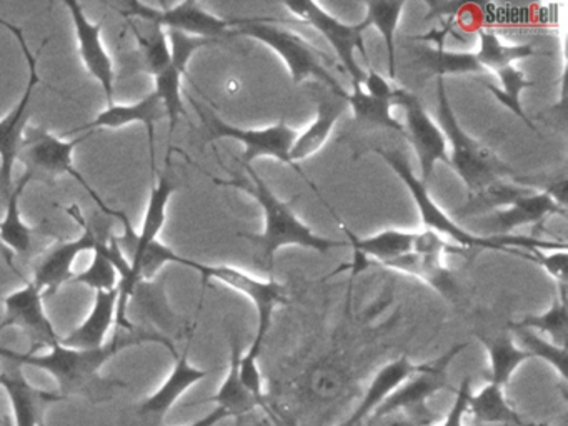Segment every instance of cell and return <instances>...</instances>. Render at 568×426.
Listing matches in <instances>:
<instances>
[{
	"mask_svg": "<svg viewBox=\"0 0 568 426\" xmlns=\"http://www.w3.org/2000/svg\"><path fill=\"white\" fill-rule=\"evenodd\" d=\"M0 386L8 393L16 426H44L45 409L64 399L58 392L32 385L22 373H0Z\"/></svg>",
	"mask_w": 568,
	"mask_h": 426,
	"instance_id": "23",
	"label": "cell"
},
{
	"mask_svg": "<svg viewBox=\"0 0 568 426\" xmlns=\"http://www.w3.org/2000/svg\"><path fill=\"white\" fill-rule=\"evenodd\" d=\"M65 212L78 220L84 226L81 235L74 240H62L52 245L34 266V276L31 282L44 293V296L54 295L64 283L74 278V265L79 255L85 252H94L99 243L94 226L89 225L82 216L79 206H68Z\"/></svg>",
	"mask_w": 568,
	"mask_h": 426,
	"instance_id": "12",
	"label": "cell"
},
{
	"mask_svg": "<svg viewBox=\"0 0 568 426\" xmlns=\"http://www.w3.org/2000/svg\"><path fill=\"white\" fill-rule=\"evenodd\" d=\"M550 215H567V206L560 205L547 192H530L515 199L510 205L488 216L487 223L494 230V235H510L515 229L525 225H538Z\"/></svg>",
	"mask_w": 568,
	"mask_h": 426,
	"instance_id": "21",
	"label": "cell"
},
{
	"mask_svg": "<svg viewBox=\"0 0 568 426\" xmlns=\"http://www.w3.org/2000/svg\"><path fill=\"white\" fill-rule=\"evenodd\" d=\"M478 339L487 349L488 362H490L488 383H494V385L501 386V388L508 385L511 375L525 362L534 359L527 349L517 345L511 333H501V335L495 336L478 335Z\"/></svg>",
	"mask_w": 568,
	"mask_h": 426,
	"instance_id": "28",
	"label": "cell"
},
{
	"mask_svg": "<svg viewBox=\"0 0 568 426\" xmlns=\"http://www.w3.org/2000/svg\"><path fill=\"white\" fill-rule=\"evenodd\" d=\"M251 185L241 183L251 195L255 196L258 205L264 210L265 225L262 233H239V236L247 240L254 246V263L258 270L271 275L274 272L275 255L282 246H304L315 252H328L332 248L347 246V242L324 239L315 235L292 210L291 203L278 199L261 175L245 165Z\"/></svg>",
	"mask_w": 568,
	"mask_h": 426,
	"instance_id": "2",
	"label": "cell"
},
{
	"mask_svg": "<svg viewBox=\"0 0 568 426\" xmlns=\"http://www.w3.org/2000/svg\"><path fill=\"white\" fill-rule=\"evenodd\" d=\"M72 282L89 286L94 292H111V290L119 288L121 276L109 256L105 240L99 239L91 265L84 272L75 273Z\"/></svg>",
	"mask_w": 568,
	"mask_h": 426,
	"instance_id": "37",
	"label": "cell"
},
{
	"mask_svg": "<svg viewBox=\"0 0 568 426\" xmlns=\"http://www.w3.org/2000/svg\"><path fill=\"white\" fill-rule=\"evenodd\" d=\"M345 102L354 110L355 120L361 123H368V125L384 126V129L394 130L400 135L407 136L405 133L404 123L398 122L392 115V102L387 100L375 99L368 95L362 87H354L352 93H347Z\"/></svg>",
	"mask_w": 568,
	"mask_h": 426,
	"instance_id": "36",
	"label": "cell"
},
{
	"mask_svg": "<svg viewBox=\"0 0 568 426\" xmlns=\"http://www.w3.org/2000/svg\"><path fill=\"white\" fill-rule=\"evenodd\" d=\"M0 26L6 27L16 37L29 67L28 83H26L21 99L0 119V192H2V195L8 196L12 192V186H14L12 173H14V165L18 162L22 142H24L26 130H28L32 97H34L39 83H41L38 53L42 52L48 42L39 49L38 53H34L29 49L28 40H26L24 33H22L19 27L2 19H0Z\"/></svg>",
	"mask_w": 568,
	"mask_h": 426,
	"instance_id": "7",
	"label": "cell"
},
{
	"mask_svg": "<svg viewBox=\"0 0 568 426\" xmlns=\"http://www.w3.org/2000/svg\"><path fill=\"white\" fill-rule=\"evenodd\" d=\"M239 373H241V379L245 388H247L255 398L264 402V382H262V373L261 368H258V358L248 355V353L242 355Z\"/></svg>",
	"mask_w": 568,
	"mask_h": 426,
	"instance_id": "43",
	"label": "cell"
},
{
	"mask_svg": "<svg viewBox=\"0 0 568 426\" xmlns=\"http://www.w3.org/2000/svg\"><path fill=\"white\" fill-rule=\"evenodd\" d=\"M415 235H417V232L388 229L371 236V239L358 240L348 232L355 250L372 256L384 266L390 263L392 260L398 258L405 253H410L414 248Z\"/></svg>",
	"mask_w": 568,
	"mask_h": 426,
	"instance_id": "35",
	"label": "cell"
},
{
	"mask_svg": "<svg viewBox=\"0 0 568 426\" xmlns=\"http://www.w3.org/2000/svg\"><path fill=\"white\" fill-rule=\"evenodd\" d=\"M78 39L79 55L92 79L98 80L109 105L114 103V62L102 40V22H92L79 2H64Z\"/></svg>",
	"mask_w": 568,
	"mask_h": 426,
	"instance_id": "18",
	"label": "cell"
},
{
	"mask_svg": "<svg viewBox=\"0 0 568 426\" xmlns=\"http://www.w3.org/2000/svg\"><path fill=\"white\" fill-rule=\"evenodd\" d=\"M477 33L480 45H478L475 57L484 67L485 72H498L505 67L514 65L517 60L538 55L537 49L531 43L507 45L491 29H480L477 30Z\"/></svg>",
	"mask_w": 568,
	"mask_h": 426,
	"instance_id": "32",
	"label": "cell"
},
{
	"mask_svg": "<svg viewBox=\"0 0 568 426\" xmlns=\"http://www.w3.org/2000/svg\"><path fill=\"white\" fill-rule=\"evenodd\" d=\"M31 173L24 172L19 182L12 186V192L6 199L4 219L0 220V246L26 255L31 252L32 246V229L24 222L21 213V196L26 186L31 182Z\"/></svg>",
	"mask_w": 568,
	"mask_h": 426,
	"instance_id": "31",
	"label": "cell"
},
{
	"mask_svg": "<svg viewBox=\"0 0 568 426\" xmlns=\"http://www.w3.org/2000/svg\"><path fill=\"white\" fill-rule=\"evenodd\" d=\"M525 426H551V425H548V423H531V422H527V425Z\"/></svg>",
	"mask_w": 568,
	"mask_h": 426,
	"instance_id": "46",
	"label": "cell"
},
{
	"mask_svg": "<svg viewBox=\"0 0 568 426\" xmlns=\"http://www.w3.org/2000/svg\"><path fill=\"white\" fill-rule=\"evenodd\" d=\"M405 2L402 0H372L367 2L368 27H375L381 33L387 49L388 82L395 83L397 77V60H395V32L404 12Z\"/></svg>",
	"mask_w": 568,
	"mask_h": 426,
	"instance_id": "33",
	"label": "cell"
},
{
	"mask_svg": "<svg viewBox=\"0 0 568 426\" xmlns=\"http://www.w3.org/2000/svg\"><path fill=\"white\" fill-rule=\"evenodd\" d=\"M189 346H191V343H187L181 355L178 353V356H174V368L169 373L165 382L151 396L142 399L135 406V423H139V425H164L165 416L174 408L175 403L181 399V396L189 388H192L195 383L202 382V379L211 375L209 369L192 365L191 359H189Z\"/></svg>",
	"mask_w": 568,
	"mask_h": 426,
	"instance_id": "17",
	"label": "cell"
},
{
	"mask_svg": "<svg viewBox=\"0 0 568 426\" xmlns=\"http://www.w3.org/2000/svg\"><path fill=\"white\" fill-rule=\"evenodd\" d=\"M471 392H474V388H471V378L470 376H465V378L462 379L460 386H458L450 412L440 419L438 426H465L468 396H470Z\"/></svg>",
	"mask_w": 568,
	"mask_h": 426,
	"instance_id": "42",
	"label": "cell"
},
{
	"mask_svg": "<svg viewBox=\"0 0 568 426\" xmlns=\"http://www.w3.org/2000/svg\"><path fill=\"white\" fill-rule=\"evenodd\" d=\"M415 69L424 72L425 77L445 79L447 75L460 73H484V67L478 63L471 52H452L445 47H418L415 50Z\"/></svg>",
	"mask_w": 568,
	"mask_h": 426,
	"instance_id": "29",
	"label": "cell"
},
{
	"mask_svg": "<svg viewBox=\"0 0 568 426\" xmlns=\"http://www.w3.org/2000/svg\"><path fill=\"white\" fill-rule=\"evenodd\" d=\"M165 110L161 100L154 92L142 97L138 102L132 103H112L108 109L102 110L94 120L79 126L74 132H91L94 130L108 129L118 130L122 126L132 125V123H141L148 130L149 150H151L152 172L155 173V125L159 120L164 119Z\"/></svg>",
	"mask_w": 568,
	"mask_h": 426,
	"instance_id": "20",
	"label": "cell"
},
{
	"mask_svg": "<svg viewBox=\"0 0 568 426\" xmlns=\"http://www.w3.org/2000/svg\"><path fill=\"white\" fill-rule=\"evenodd\" d=\"M467 348V343H455L454 346L447 349L444 355L438 356L437 359L424 363V368L420 372L412 375L410 378L405 379L384 403L381 408L371 416L368 423H375L384 416L392 415V413L404 412V409L418 408V406L428 405V399L432 396L440 393L442 389H447L450 386L448 379V366L450 363Z\"/></svg>",
	"mask_w": 568,
	"mask_h": 426,
	"instance_id": "13",
	"label": "cell"
},
{
	"mask_svg": "<svg viewBox=\"0 0 568 426\" xmlns=\"http://www.w3.org/2000/svg\"><path fill=\"white\" fill-rule=\"evenodd\" d=\"M231 36L252 37V39L271 47L284 60L294 83H301L308 77H315V79L322 80L334 95L342 97V99L347 97L341 80H337V77L325 67L324 62H328V59L324 52L298 37L297 33L278 27L275 20L234 19V29H232Z\"/></svg>",
	"mask_w": 568,
	"mask_h": 426,
	"instance_id": "4",
	"label": "cell"
},
{
	"mask_svg": "<svg viewBox=\"0 0 568 426\" xmlns=\"http://www.w3.org/2000/svg\"><path fill=\"white\" fill-rule=\"evenodd\" d=\"M0 425H2V418H0Z\"/></svg>",
	"mask_w": 568,
	"mask_h": 426,
	"instance_id": "47",
	"label": "cell"
},
{
	"mask_svg": "<svg viewBox=\"0 0 568 426\" xmlns=\"http://www.w3.org/2000/svg\"><path fill=\"white\" fill-rule=\"evenodd\" d=\"M124 16L139 19L144 23H154L162 29L174 30L185 36L217 42L222 37L231 36L234 20L224 19L209 12L202 3L185 0L179 3H162L161 7L142 2H125L121 7Z\"/></svg>",
	"mask_w": 568,
	"mask_h": 426,
	"instance_id": "9",
	"label": "cell"
},
{
	"mask_svg": "<svg viewBox=\"0 0 568 426\" xmlns=\"http://www.w3.org/2000/svg\"><path fill=\"white\" fill-rule=\"evenodd\" d=\"M368 70L365 72L364 82H362V89L368 93V95L375 97V99L387 100V102H394L395 83L388 82L387 79L381 75L374 67L367 65ZM394 105V103H392Z\"/></svg>",
	"mask_w": 568,
	"mask_h": 426,
	"instance_id": "44",
	"label": "cell"
},
{
	"mask_svg": "<svg viewBox=\"0 0 568 426\" xmlns=\"http://www.w3.org/2000/svg\"><path fill=\"white\" fill-rule=\"evenodd\" d=\"M541 246H531V248L524 250V253L517 255L525 256L527 260L540 265L551 278L557 280L558 286L567 285V248L560 252L547 253Z\"/></svg>",
	"mask_w": 568,
	"mask_h": 426,
	"instance_id": "40",
	"label": "cell"
},
{
	"mask_svg": "<svg viewBox=\"0 0 568 426\" xmlns=\"http://www.w3.org/2000/svg\"><path fill=\"white\" fill-rule=\"evenodd\" d=\"M495 73H497L500 87L487 85V89L497 97L501 105L507 106L511 113H515V116L524 120V123H527L530 129L535 130L534 123L530 122L527 113H525L520 100L521 92H524L525 89L534 87V82L525 79L524 72L514 65L505 67V69L498 70V72Z\"/></svg>",
	"mask_w": 568,
	"mask_h": 426,
	"instance_id": "38",
	"label": "cell"
},
{
	"mask_svg": "<svg viewBox=\"0 0 568 426\" xmlns=\"http://www.w3.org/2000/svg\"><path fill=\"white\" fill-rule=\"evenodd\" d=\"M345 99L342 97L334 95H318L317 99V115H315L314 122L297 135L294 145L291 149L292 163L304 162L308 156L317 153L322 146L327 142L328 136L334 132L335 125H337L338 119L344 115L345 112Z\"/></svg>",
	"mask_w": 568,
	"mask_h": 426,
	"instance_id": "25",
	"label": "cell"
},
{
	"mask_svg": "<svg viewBox=\"0 0 568 426\" xmlns=\"http://www.w3.org/2000/svg\"><path fill=\"white\" fill-rule=\"evenodd\" d=\"M6 426H9L8 423H6Z\"/></svg>",
	"mask_w": 568,
	"mask_h": 426,
	"instance_id": "48",
	"label": "cell"
},
{
	"mask_svg": "<svg viewBox=\"0 0 568 426\" xmlns=\"http://www.w3.org/2000/svg\"><path fill=\"white\" fill-rule=\"evenodd\" d=\"M195 106L204 119L212 140L234 139L245 146L244 155H242L245 165L254 162L258 156H274L285 165L295 166L291 160V149L298 133L288 126L284 119L278 120L274 125L265 126V129H242V126L224 122L221 116L214 115L212 112H205L199 105Z\"/></svg>",
	"mask_w": 568,
	"mask_h": 426,
	"instance_id": "11",
	"label": "cell"
},
{
	"mask_svg": "<svg viewBox=\"0 0 568 426\" xmlns=\"http://www.w3.org/2000/svg\"><path fill=\"white\" fill-rule=\"evenodd\" d=\"M227 418H231V416H229V413H225L224 409L217 408V406H215V408L212 409L211 413H207V415L202 416V418H199L197 422H194L192 423V425L189 426H215Z\"/></svg>",
	"mask_w": 568,
	"mask_h": 426,
	"instance_id": "45",
	"label": "cell"
},
{
	"mask_svg": "<svg viewBox=\"0 0 568 426\" xmlns=\"http://www.w3.org/2000/svg\"><path fill=\"white\" fill-rule=\"evenodd\" d=\"M131 305H134L135 312L144 322L158 328L159 335L172 339V333L178 332V315L169 303L162 280L139 282L132 292L131 302H129V306Z\"/></svg>",
	"mask_w": 568,
	"mask_h": 426,
	"instance_id": "27",
	"label": "cell"
},
{
	"mask_svg": "<svg viewBox=\"0 0 568 426\" xmlns=\"http://www.w3.org/2000/svg\"><path fill=\"white\" fill-rule=\"evenodd\" d=\"M119 288L111 292H95L94 305L88 318L75 326L61 343L71 348H101L108 339L109 329L118 320Z\"/></svg>",
	"mask_w": 568,
	"mask_h": 426,
	"instance_id": "24",
	"label": "cell"
},
{
	"mask_svg": "<svg viewBox=\"0 0 568 426\" xmlns=\"http://www.w3.org/2000/svg\"><path fill=\"white\" fill-rule=\"evenodd\" d=\"M229 345H231V359H229L227 376H225L222 385L211 398L204 399L202 403H214L217 408L229 413L231 418L247 415L254 412L258 406L264 405L262 399L255 398L241 379L239 365H241L242 346L237 335L231 333L229 336Z\"/></svg>",
	"mask_w": 568,
	"mask_h": 426,
	"instance_id": "26",
	"label": "cell"
},
{
	"mask_svg": "<svg viewBox=\"0 0 568 426\" xmlns=\"http://www.w3.org/2000/svg\"><path fill=\"white\" fill-rule=\"evenodd\" d=\"M394 105L404 106L405 133L408 142L414 145L420 162L422 182L427 183L434 173L437 162L448 163V143L442 132L440 125L432 120L415 93L397 87L395 90Z\"/></svg>",
	"mask_w": 568,
	"mask_h": 426,
	"instance_id": "14",
	"label": "cell"
},
{
	"mask_svg": "<svg viewBox=\"0 0 568 426\" xmlns=\"http://www.w3.org/2000/svg\"><path fill=\"white\" fill-rule=\"evenodd\" d=\"M189 268L197 270L205 282L215 280V282L224 283V285L231 286L232 290L242 293L245 298L254 303L255 312H257V329H255L254 342L248 346L247 353L255 356V358H261L262 345H264L265 336L271 329L275 310L288 303L285 286L275 278H255V276L248 275L244 270L235 268V266L204 265V263L192 260Z\"/></svg>",
	"mask_w": 568,
	"mask_h": 426,
	"instance_id": "8",
	"label": "cell"
},
{
	"mask_svg": "<svg viewBox=\"0 0 568 426\" xmlns=\"http://www.w3.org/2000/svg\"><path fill=\"white\" fill-rule=\"evenodd\" d=\"M460 252L462 248H452L447 242L432 230L417 232L414 240L415 265L412 276L424 280L425 283L437 290L448 302H457L462 290L454 273L442 262L444 252Z\"/></svg>",
	"mask_w": 568,
	"mask_h": 426,
	"instance_id": "19",
	"label": "cell"
},
{
	"mask_svg": "<svg viewBox=\"0 0 568 426\" xmlns=\"http://www.w3.org/2000/svg\"><path fill=\"white\" fill-rule=\"evenodd\" d=\"M467 415L474 416L475 422L485 423V425H527L520 413L505 398L504 388L494 385V383H487L477 393H470Z\"/></svg>",
	"mask_w": 568,
	"mask_h": 426,
	"instance_id": "30",
	"label": "cell"
},
{
	"mask_svg": "<svg viewBox=\"0 0 568 426\" xmlns=\"http://www.w3.org/2000/svg\"><path fill=\"white\" fill-rule=\"evenodd\" d=\"M285 9L291 10L302 22L308 23L315 30L322 33L331 43L334 52L337 53L342 65L351 75L354 87H362L365 79V72L355 59V52H361L367 60V49H365L364 32L368 29L367 20L348 26L341 22L331 13L325 12L317 2H307V0H298V2L284 3Z\"/></svg>",
	"mask_w": 568,
	"mask_h": 426,
	"instance_id": "10",
	"label": "cell"
},
{
	"mask_svg": "<svg viewBox=\"0 0 568 426\" xmlns=\"http://www.w3.org/2000/svg\"><path fill=\"white\" fill-rule=\"evenodd\" d=\"M92 133L88 132L84 136H78L74 140L59 139L54 133L42 126H28L26 130L24 142H22L21 152H19V162L24 163L26 172L31 173L32 180L36 176H59L69 175L84 186L85 192L94 199L99 209L108 215L118 219L119 210L111 209L99 193L89 185L88 180L74 166V152L78 145L88 140Z\"/></svg>",
	"mask_w": 568,
	"mask_h": 426,
	"instance_id": "6",
	"label": "cell"
},
{
	"mask_svg": "<svg viewBox=\"0 0 568 426\" xmlns=\"http://www.w3.org/2000/svg\"><path fill=\"white\" fill-rule=\"evenodd\" d=\"M44 293L32 282H26L21 288L4 296V316L0 322V329H22L32 345L31 353L41 348H52L61 343V336L55 332L44 310Z\"/></svg>",
	"mask_w": 568,
	"mask_h": 426,
	"instance_id": "15",
	"label": "cell"
},
{
	"mask_svg": "<svg viewBox=\"0 0 568 426\" xmlns=\"http://www.w3.org/2000/svg\"><path fill=\"white\" fill-rule=\"evenodd\" d=\"M511 332L520 339L521 348L530 353L531 358L544 359L560 376L561 382L567 383V346H558L550 339L544 338L538 333L525 328H511Z\"/></svg>",
	"mask_w": 568,
	"mask_h": 426,
	"instance_id": "39",
	"label": "cell"
},
{
	"mask_svg": "<svg viewBox=\"0 0 568 426\" xmlns=\"http://www.w3.org/2000/svg\"><path fill=\"white\" fill-rule=\"evenodd\" d=\"M144 343H161L172 355L178 356L172 339L145 329H132L125 335L118 333L101 348H71L58 343L45 353H21L0 346V356L18 365L44 369L54 376L59 386L58 393L64 399L69 396H79L91 403H104L111 402L115 389L125 386L121 379L105 378L101 375L105 363L122 349L141 346Z\"/></svg>",
	"mask_w": 568,
	"mask_h": 426,
	"instance_id": "1",
	"label": "cell"
},
{
	"mask_svg": "<svg viewBox=\"0 0 568 426\" xmlns=\"http://www.w3.org/2000/svg\"><path fill=\"white\" fill-rule=\"evenodd\" d=\"M510 328H525L535 333H544L548 336L547 339H550L555 345L567 346V285L558 286V296L551 302L547 312L525 316L520 322L511 323Z\"/></svg>",
	"mask_w": 568,
	"mask_h": 426,
	"instance_id": "34",
	"label": "cell"
},
{
	"mask_svg": "<svg viewBox=\"0 0 568 426\" xmlns=\"http://www.w3.org/2000/svg\"><path fill=\"white\" fill-rule=\"evenodd\" d=\"M442 416L430 406H418V408L404 409V412L392 413L372 423V426H434L440 422Z\"/></svg>",
	"mask_w": 568,
	"mask_h": 426,
	"instance_id": "41",
	"label": "cell"
},
{
	"mask_svg": "<svg viewBox=\"0 0 568 426\" xmlns=\"http://www.w3.org/2000/svg\"><path fill=\"white\" fill-rule=\"evenodd\" d=\"M169 45H171L172 63L154 77V90L165 110L169 120V132L174 133L179 120L185 115L184 100H182V77L187 72L192 55L202 47L211 45L212 40L185 36V33L168 30Z\"/></svg>",
	"mask_w": 568,
	"mask_h": 426,
	"instance_id": "16",
	"label": "cell"
},
{
	"mask_svg": "<svg viewBox=\"0 0 568 426\" xmlns=\"http://www.w3.org/2000/svg\"><path fill=\"white\" fill-rule=\"evenodd\" d=\"M437 99L438 122L447 143L452 146L448 165H452V169L464 180L468 196L478 195L484 190L500 183L505 175L511 173V170L462 129L448 100L445 79H437Z\"/></svg>",
	"mask_w": 568,
	"mask_h": 426,
	"instance_id": "5",
	"label": "cell"
},
{
	"mask_svg": "<svg viewBox=\"0 0 568 426\" xmlns=\"http://www.w3.org/2000/svg\"><path fill=\"white\" fill-rule=\"evenodd\" d=\"M372 152L381 155L382 160H385V162L390 165V169L400 176L402 182L410 190L415 205H417L418 213H420L424 230H432V232L435 233H445V235L450 236L454 242H457L460 248L467 250L488 248L498 250V252H510V250H525L534 245L535 239H531V236H478L467 232L464 226L458 225L455 220H452L450 216L435 203V200L432 199L430 193H428L427 183L422 182V180L415 175L410 163L407 162V159H405L402 153L394 152V150L381 149V146H374Z\"/></svg>",
	"mask_w": 568,
	"mask_h": 426,
	"instance_id": "3",
	"label": "cell"
},
{
	"mask_svg": "<svg viewBox=\"0 0 568 426\" xmlns=\"http://www.w3.org/2000/svg\"><path fill=\"white\" fill-rule=\"evenodd\" d=\"M424 368V363L415 365L408 356H400V358L392 359L387 365L382 366L374 378H372L371 385H368L367 392L362 396L361 403L357 408L354 409L347 422L342 423L341 426H361L365 422L371 419V416L381 408L382 403L405 382L410 378L415 373L420 372Z\"/></svg>",
	"mask_w": 568,
	"mask_h": 426,
	"instance_id": "22",
	"label": "cell"
}]
</instances>
